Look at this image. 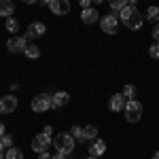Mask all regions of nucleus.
I'll use <instances>...</instances> for the list:
<instances>
[{"label":"nucleus","mask_w":159,"mask_h":159,"mask_svg":"<svg viewBox=\"0 0 159 159\" xmlns=\"http://www.w3.org/2000/svg\"><path fill=\"white\" fill-rule=\"evenodd\" d=\"M51 144L57 148V153L61 155H70L74 151V138L70 134H57L53 140H51Z\"/></svg>","instance_id":"nucleus-1"},{"label":"nucleus","mask_w":159,"mask_h":159,"mask_svg":"<svg viewBox=\"0 0 159 159\" xmlns=\"http://www.w3.org/2000/svg\"><path fill=\"white\" fill-rule=\"evenodd\" d=\"M140 117H142V104L136 98L127 100V104H125V119L129 123H138Z\"/></svg>","instance_id":"nucleus-2"},{"label":"nucleus","mask_w":159,"mask_h":159,"mask_svg":"<svg viewBox=\"0 0 159 159\" xmlns=\"http://www.w3.org/2000/svg\"><path fill=\"white\" fill-rule=\"evenodd\" d=\"M53 108V104H51V96L47 93H38L32 98V110L34 112H45V110Z\"/></svg>","instance_id":"nucleus-3"},{"label":"nucleus","mask_w":159,"mask_h":159,"mask_svg":"<svg viewBox=\"0 0 159 159\" xmlns=\"http://www.w3.org/2000/svg\"><path fill=\"white\" fill-rule=\"evenodd\" d=\"M117 28H119V19L115 15H104L100 17V30L104 34H117Z\"/></svg>","instance_id":"nucleus-4"},{"label":"nucleus","mask_w":159,"mask_h":159,"mask_svg":"<svg viewBox=\"0 0 159 159\" xmlns=\"http://www.w3.org/2000/svg\"><path fill=\"white\" fill-rule=\"evenodd\" d=\"M51 140H53V138H51L49 134H45V132H43V134H36L34 138H32V151H34V153L47 151L49 144H51Z\"/></svg>","instance_id":"nucleus-5"},{"label":"nucleus","mask_w":159,"mask_h":159,"mask_svg":"<svg viewBox=\"0 0 159 159\" xmlns=\"http://www.w3.org/2000/svg\"><path fill=\"white\" fill-rule=\"evenodd\" d=\"M25 47H28V38L25 36H13L7 40V49L11 53H24Z\"/></svg>","instance_id":"nucleus-6"},{"label":"nucleus","mask_w":159,"mask_h":159,"mask_svg":"<svg viewBox=\"0 0 159 159\" xmlns=\"http://www.w3.org/2000/svg\"><path fill=\"white\" fill-rule=\"evenodd\" d=\"M49 9L55 15H68L70 13V0H51Z\"/></svg>","instance_id":"nucleus-7"},{"label":"nucleus","mask_w":159,"mask_h":159,"mask_svg":"<svg viewBox=\"0 0 159 159\" xmlns=\"http://www.w3.org/2000/svg\"><path fill=\"white\" fill-rule=\"evenodd\" d=\"M15 108H17V98H15V96H4V98H0V112H2V115H11Z\"/></svg>","instance_id":"nucleus-8"},{"label":"nucleus","mask_w":159,"mask_h":159,"mask_svg":"<svg viewBox=\"0 0 159 159\" xmlns=\"http://www.w3.org/2000/svg\"><path fill=\"white\" fill-rule=\"evenodd\" d=\"M45 32H47L45 24H43V21H34V24H30V28H28V32H25L24 36L30 40V38H38V36H43Z\"/></svg>","instance_id":"nucleus-9"},{"label":"nucleus","mask_w":159,"mask_h":159,"mask_svg":"<svg viewBox=\"0 0 159 159\" xmlns=\"http://www.w3.org/2000/svg\"><path fill=\"white\" fill-rule=\"evenodd\" d=\"M81 21L83 24H87V25H93L96 21H100V15H98V11L96 9H83V13H81Z\"/></svg>","instance_id":"nucleus-10"},{"label":"nucleus","mask_w":159,"mask_h":159,"mask_svg":"<svg viewBox=\"0 0 159 159\" xmlns=\"http://www.w3.org/2000/svg\"><path fill=\"white\" fill-rule=\"evenodd\" d=\"M125 96L123 93H115L112 98H110V110L112 112H121V110H125Z\"/></svg>","instance_id":"nucleus-11"},{"label":"nucleus","mask_w":159,"mask_h":159,"mask_svg":"<svg viewBox=\"0 0 159 159\" xmlns=\"http://www.w3.org/2000/svg\"><path fill=\"white\" fill-rule=\"evenodd\" d=\"M70 102V96L66 93V91H57L55 96H51V104H53V108H61V106H66Z\"/></svg>","instance_id":"nucleus-12"},{"label":"nucleus","mask_w":159,"mask_h":159,"mask_svg":"<svg viewBox=\"0 0 159 159\" xmlns=\"http://www.w3.org/2000/svg\"><path fill=\"white\" fill-rule=\"evenodd\" d=\"M13 13H15V7H13L11 0H0V17L9 19Z\"/></svg>","instance_id":"nucleus-13"},{"label":"nucleus","mask_w":159,"mask_h":159,"mask_svg":"<svg viewBox=\"0 0 159 159\" xmlns=\"http://www.w3.org/2000/svg\"><path fill=\"white\" fill-rule=\"evenodd\" d=\"M125 25H127L129 30H140V28H142V15L136 11L134 15H132V17H129V19L125 21Z\"/></svg>","instance_id":"nucleus-14"},{"label":"nucleus","mask_w":159,"mask_h":159,"mask_svg":"<svg viewBox=\"0 0 159 159\" xmlns=\"http://www.w3.org/2000/svg\"><path fill=\"white\" fill-rule=\"evenodd\" d=\"M106 153V144H104V140H96L91 148H89V155H93V157H100V155H104Z\"/></svg>","instance_id":"nucleus-15"},{"label":"nucleus","mask_w":159,"mask_h":159,"mask_svg":"<svg viewBox=\"0 0 159 159\" xmlns=\"http://www.w3.org/2000/svg\"><path fill=\"white\" fill-rule=\"evenodd\" d=\"M96 136H98V127H96V125H87V127H83V142L93 140Z\"/></svg>","instance_id":"nucleus-16"},{"label":"nucleus","mask_w":159,"mask_h":159,"mask_svg":"<svg viewBox=\"0 0 159 159\" xmlns=\"http://www.w3.org/2000/svg\"><path fill=\"white\" fill-rule=\"evenodd\" d=\"M136 11H138L136 7H127V4H125L121 11H119V19H121L123 24H125V21H127V19H129V17H132V15H134Z\"/></svg>","instance_id":"nucleus-17"},{"label":"nucleus","mask_w":159,"mask_h":159,"mask_svg":"<svg viewBox=\"0 0 159 159\" xmlns=\"http://www.w3.org/2000/svg\"><path fill=\"white\" fill-rule=\"evenodd\" d=\"M24 53H25V57H30V60H36V57H40V47H36V45H28Z\"/></svg>","instance_id":"nucleus-18"},{"label":"nucleus","mask_w":159,"mask_h":159,"mask_svg":"<svg viewBox=\"0 0 159 159\" xmlns=\"http://www.w3.org/2000/svg\"><path fill=\"white\" fill-rule=\"evenodd\" d=\"M4 30H7V32H11V34H15V32L19 30V21H17L15 17H9V19L4 21Z\"/></svg>","instance_id":"nucleus-19"},{"label":"nucleus","mask_w":159,"mask_h":159,"mask_svg":"<svg viewBox=\"0 0 159 159\" xmlns=\"http://www.w3.org/2000/svg\"><path fill=\"white\" fill-rule=\"evenodd\" d=\"M147 19L153 21V24H157L159 21V7H148L147 9Z\"/></svg>","instance_id":"nucleus-20"},{"label":"nucleus","mask_w":159,"mask_h":159,"mask_svg":"<svg viewBox=\"0 0 159 159\" xmlns=\"http://www.w3.org/2000/svg\"><path fill=\"white\" fill-rule=\"evenodd\" d=\"M4 157H7V159H24V153H21L19 148L11 147V148H7V153H4Z\"/></svg>","instance_id":"nucleus-21"},{"label":"nucleus","mask_w":159,"mask_h":159,"mask_svg":"<svg viewBox=\"0 0 159 159\" xmlns=\"http://www.w3.org/2000/svg\"><path fill=\"white\" fill-rule=\"evenodd\" d=\"M108 4H110V9H112V11H121L123 7H125V4H127V0H108Z\"/></svg>","instance_id":"nucleus-22"},{"label":"nucleus","mask_w":159,"mask_h":159,"mask_svg":"<svg viewBox=\"0 0 159 159\" xmlns=\"http://www.w3.org/2000/svg\"><path fill=\"white\" fill-rule=\"evenodd\" d=\"M70 136H72V138H76L79 142H83V127H79V125H74L72 129H70Z\"/></svg>","instance_id":"nucleus-23"},{"label":"nucleus","mask_w":159,"mask_h":159,"mask_svg":"<svg viewBox=\"0 0 159 159\" xmlns=\"http://www.w3.org/2000/svg\"><path fill=\"white\" fill-rule=\"evenodd\" d=\"M121 93L125 96V98H129V100H132V98L136 96V87H134V85H125V87H123V91H121Z\"/></svg>","instance_id":"nucleus-24"},{"label":"nucleus","mask_w":159,"mask_h":159,"mask_svg":"<svg viewBox=\"0 0 159 159\" xmlns=\"http://www.w3.org/2000/svg\"><path fill=\"white\" fill-rule=\"evenodd\" d=\"M148 55L153 57V60H159V40L155 45H151V49H148Z\"/></svg>","instance_id":"nucleus-25"},{"label":"nucleus","mask_w":159,"mask_h":159,"mask_svg":"<svg viewBox=\"0 0 159 159\" xmlns=\"http://www.w3.org/2000/svg\"><path fill=\"white\" fill-rule=\"evenodd\" d=\"M0 142H2V147H4V148H11L13 147V136L4 134L2 138H0Z\"/></svg>","instance_id":"nucleus-26"},{"label":"nucleus","mask_w":159,"mask_h":159,"mask_svg":"<svg viewBox=\"0 0 159 159\" xmlns=\"http://www.w3.org/2000/svg\"><path fill=\"white\" fill-rule=\"evenodd\" d=\"M153 38H155V40H159V21L155 24V28H153Z\"/></svg>","instance_id":"nucleus-27"},{"label":"nucleus","mask_w":159,"mask_h":159,"mask_svg":"<svg viewBox=\"0 0 159 159\" xmlns=\"http://www.w3.org/2000/svg\"><path fill=\"white\" fill-rule=\"evenodd\" d=\"M79 2H81L83 9H89V7H91V0H79Z\"/></svg>","instance_id":"nucleus-28"},{"label":"nucleus","mask_w":159,"mask_h":159,"mask_svg":"<svg viewBox=\"0 0 159 159\" xmlns=\"http://www.w3.org/2000/svg\"><path fill=\"white\" fill-rule=\"evenodd\" d=\"M38 159H51V155L47 151H43V153H38Z\"/></svg>","instance_id":"nucleus-29"},{"label":"nucleus","mask_w":159,"mask_h":159,"mask_svg":"<svg viewBox=\"0 0 159 159\" xmlns=\"http://www.w3.org/2000/svg\"><path fill=\"white\" fill-rule=\"evenodd\" d=\"M51 159H66V155H61V153H55V155H51Z\"/></svg>","instance_id":"nucleus-30"},{"label":"nucleus","mask_w":159,"mask_h":159,"mask_svg":"<svg viewBox=\"0 0 159 159\" xmlns=\"http://www.w3.org/2000/svg\"><path fill=\"white\" fill-rule=\"evenodd\" d=\"M43 132H45V134H49V136H51V132H53V127H51V125H45V129H43Z\"/></svg>","instance_id":"nucleus-31"},{"label":"nucleus","mask_w":159,"mask_h":159,"mask_svg":"<svg viewBox=\"0 0 159 159\" xmlns=\"http://www.w3.org/2000/svg\"><path fill=\"white\" fill-rule=\"evenodd\" d=\"M0 159H7L4 157V147H2V142H0Z\"/></svg>","instance_id":"nucleus-32"},{"label":"nucleus","mask_w":159,"mask_h":159,"mask_svg":"<svg viewBox=\"0 0 159 159\" xmlns=\"http://www.w3.org/2000/svg\"><path fill=\"white\" fill-rule=\"evenodd\" d=\"M138 4V0H127V7H136Z\"/></svg>","instance_id":"nucleus-33"},{"label":"nucleus","mask_w":159,"mask_h":159,"mask_svg":"<svg viewBox=\"0 0 159 159\" xmlns=\"http://www.w3.org/2000/svg\"><path fill=\"white\" fill-rule=\"evenodd\" d=\"M7 134V132H4V125H2V123H0V138H2V136Z\"/></svg>","instance_id":"nucleus-34"},{"label":"nucleus","mask_w":159,"mask_h":159,"mask_svg":"<svg viewBox=\"0 0 159 159\" xmlns=\"http://www.w3.org/2000/svg\"><path fill=\"white\" fill-rule=\"evenodd\" d=\"M24 4H34V2H38V0H21Z\"/></svg>","instance_id":"nucleus-35"},{"label":"nucleus","mask_w":159,"mask_h":159,"mask_svg":"<svg viewBox=\"0 0 159 159\" xmlns=\"http://www.w3.org/2000/svg\"><path fill=\"white\" fill-rule=\"evenodd\" d=\"M38 2H40V4H49L51 0H38Z\"/></svg>","instance_id":"nucleus-36"},{"label":"nucleus","mask_w":159,"mask_h":159,"mask_svg":"<svg viewBox=\"0 0 159 159\" xmlns=\"http://www.w3.org/2000/svg\"><path fill=\"white\" fill-rule=\"evenodd\" d=\"M153 159H159V151H157V153H155V155H153Z\"/></svg>","instance_id":"nucleus-37"},{"label":"nucleus","mask_w":159,"mask_h":159,"mask_svg":"<svg viewBox=\"0 0 159 159\" xmlns=\"http://www.w3.org/2000/svg\"><path fill=\"white\" fill-rule=\"evenodd\" d=\"M87 159H98V157H93V155H89V157H87Z\"/></svg>","instance_id":"nucleus-38"},{"label":"nucleus","mask_w":159,"mask_h":159,"mask_svg":"<svg viewBox=\"0 0 159 159\" xmlns=\"http://www.w3.org/2000/svg\"><path fill=\"white\" fill-rule=\"evenodd\" d=\"M96 2H98V4H100V2H102V0H96Z\"/></svg>","instance_id":"nucleus-39"},{"label":"nucleus","mask_w":159,"mask_h":159,"mask_svg":"<svg viewBox=\"0 0 159 159\" xmlns=\"http://www.w3.org/2000/svg\"><path fill=\"white\" fill-rule=\"evenodd\" d=\"M0 115H2V112H0Z\"/></svg>","instance_id":"nucleus-40"}]
</instances>
